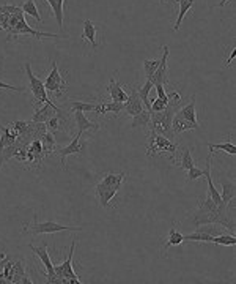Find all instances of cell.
Here are the masks:
<instances>
[{
  "label": "cell",
  "instance_id": "obj_36",
  "mask_svg": "<svg viewBox=\"0 0 236 284\" xmlns=\"http://www.w3.org/2000/svg\"><path fill=\"white\" fill-rule=\"evenodd\" d=\"M227 2H228V0H220V2L217 4V7H219V8H222V7H225V5H227Z\"/></svg>",
  "mask_w": 236,
  "mask_h": 284
},
{
  "label": "cell",
  "instance_id": "obj_28",
  "mask_svg": "<svg viewBox=\"0 0 236 284\" xmlns=\"http://www.w3.org/2000/svg\"><path fill=\"white\" fill-rule=\"evenodd\" d=\"M176 166L183 168L184 171L191 169L192 166H196V163H194V158H192V155H191V148H184L183 155H181V159L176 161Z\"/></svg>",
  "mask_w": 236,
  "mask_h": 284
},
{
  "label": "cell",
  "instance_id": "obj_5",
  "mask_svg": "<svg viewBox=\"0 0 236 284\" xmlns=\"http://www.w3.org/2000/svg\"><path fill=\"white\" fill-rule=\"evenodd\" d=\"M51 63H52V70L44 80V87H46L48 93H51V95H54V97L59 98V97H62V93L68 89V84H66L65 77L59 71L57 62H51Z\"/></svg>",
  "mask_w": 236,
  "mask_h": 284
},
{
  "label": "cell",
  "instance_id": "obj_34",
  "mask_svg": "<svg viewBox=\"0 0 236 284\" xmlns=\"http://www.w3.org/2000/svg\"><path fill=\"white\" fill-rule=\"evenodd\" d=\"M234 57H236V48H233L231 49V52H230V57L227 59V62H225V66H230L231 65V62L234 60Z\"/></svg>",
  "mask_w": 236,
  "mask_h": 284
},
{
  "label": "cell",
  "instance_id": "obj_30",
  "mask_svg": "<svg viewBox=\"0 0 236 284\" xmlns=\"http://www.w3.org/2000/svg\"><path fill=\"white\" fill-rule=\"evenodd\" d=\"M200 177H203V169H200L197 166H192L191 169H187V180H186V183H191L192 180H197Z\"/></svg>",
  "mask_w": 236,
  "mask_h": 284
},
{
  "label": "cell",
  "instance_id": "obj_19",
  "mask_svg": "<svg viewBox=\"0 0 236 284\" xmlns=\"http://www.w3.org/2000/svg\"><path fill=\"white\" fill-rule=\"evenodd\" d=\"M150 115H151V112L147 111V109H144L142 112H138L137 115L132 117V120H131V127H132L134 130H135V128H140V130H144L145 133H148Z\"/></svg>",
  "mask_w": 236,
  "mask_h": 284
},
{
  "label": "cell",
  "instance_id": "obj_9",
  "mask_svg": "<svg viewBox=\"0 0 236 284\" xmlns=\"http://www.w3.org/2000/svg\"><path fill=\"white\" fill-rule=\"evenodd\" d=\"M144 109H145V106L140 101V98H138L137 87H132L131 92L128 93V100L123 103V112L126 115H129V117H134L138 112H142Z\"/></svg>",
  "mask_w": 236,
  "mask_h": 284
},
{
  "label": "cell",
  "instance_id": "obj_1",
  "mask_svg": "<svg viewBox=\"0 0 236 284\" xmlns=\"http://www.w3.org/2000/svg\"><path fill=\"white\" fill-rule=\"evenodd\" d=\"M176 148L178 145L173 144L170 139L161 136V134L150 131L148 133V144H147V155H165L172 163H176Z\"/></svg>",
  "mask_w": 236,
  "mask_h": 284
},
{
  "label": "cell",
  "instance_id": "obj_25",
  "mask_svg": "<svg viewBox=\"0 0 236 284\" xmlns=\"http://www.w3.org/2000/svg\"><path fill=\"white\" fill-rule=\"evenodd\" d=\"M96 109V101L95 103H85V101H71L69 104V111L71 112H76V111H80V112H95Z\"/></svg>",
  "mask_w": 236,
  "mask_h": 284
},
{
  "label": "cell",
  "instance_id": "obj_2",
  "mask_svg": "<svg viewBox=\"0 0 236 284\" xmlns=\"http://www.w3.org/2000/svg\"><path fill=\"white\" fill-rule=\"evenodd\" d=\"M25 73H27V77H29V86H30V90L33 93V109H38L43 104H52L54 101L49 98V95L46 92V87H44V80L38 79L33 71H32V65L30 63H25Z\"/></svg>",
  "mask_w": 236,
  "mask_h": 284
},
{
  "label": "cell",
  "instance_id": "obj_4",
  "mask_svg": "<svg viewBox=\"0 0 236 284\" xmlns=\"http://www.w3.org/2000/svg\"><path fill=\"white\" fill-rule=\"evenodd\" d=\"M71 248H69V253H68V258L62 262V264H57L54 265V270H55V275L59 276L60 282H69V284H80V279L79 276L74 273L73 270V256H74V248H76V240L77 238H71Z\"/></svg>",
  "mask_w": 236,
  "mask_h": 284
},
{
  "label": "cell",
  "instance_id": "obj_38",
  "mask_svg": "<svg viewBox=\"0 0 236 284\" xmlns=\"http://www.w3.org/2000/svg\"><path fill=\"white\" fill-rule=\"evenodd\" d=\"M161 2H167V0H161Z\"/></svg>",
  "mask_w": 236,
  "mask_h": 284
},
{
  "label": "cell",
  "instance_id": "obj_24",
  "mask_svg": "<svg viewBox=\"0 0 236 284\" xmlns=\"http://www.w3.org/2000/svg\"><path fill=\"white\" fill-rule=\"evenodd\" d=\"M46 2L52 8V13H54L55 19H57V22H59V27L63 29V2L65 0H46Z\"/></svg>",
  "mask_w": 236,
  "mask_h": 284
},
{
  "label": "cell",
  "instance_id": "obj_33",
  "mask_svg": "<svg viewBox=\"0 0 236 284\" xmlns=\"http://www.w3.org/2000/svg\"><path fill=\"white\" fill-rule=\"evenodd\" d=\"M155 89L158 92V98L165 101V103H169V98H167V92H165L164 89V84H155Z\"/></svg>",
  "mask_w": 236,
  "mask_h": 284
},
{
  "label": "cell",
  "instance_id": "obj_31",
  "mask_svg": "<svg viewBox=\"0 0 236 284\" xmlns=\"http://www.w3.org/2000/svg\"><path fill=\"white\" fill-rule=\"evenodd\" d=\"M165 107H167V103L156 98V100H153L151 104H150V112H161V111L165 109Z\"/></svg>",
  "mask_w": 236,
  "mask_h": 284
},
{
  "label": "cell",
  "instance_id": "obj_22",
  "mask_svg": "<svg viewBox=\"0 0 236 284\" xmlns=\"http://www.w3.org/2000/svg\"><path fill=\"white\" fill-rule=\"evenodd\" d=\"M39 141H41V144H43V148H44L48 156L57 150V139H55V136L51 131H46L43 136L39 138Z\"/></svg>",
  "mask_w": 236,
  "mask_h": 284
},
{
  "label": "cell",
  "instance_id": "obj_6",
  "mask_svg": "<svg viewBox=\"0 0 236 284\" xmlns=\"http://www.w3.org/2000/svg\"><path fill=\"white\" fill-rule=\"evenodd\" d=\"M80 138H82V133L77 131V134L71 139V142H69L66 147L59 148V150H55V153H57L59 158H60V166H62V169H66V158H68L69 155H84V152H85V144H80Z\"/></svg>",
  "mask_w": 236,
  "mask_h": 284
},
{
  "label": "cell",
  "instance_id": "obj_10",
  "mask_svg": "<svg viewBox=\"0 0 236 284\" xmlns=\"http://www.w3.org/2000/svg\"><path fill=\"white\" fill-rule=\"evenodd\" d=\"M128 177V174L126 172H120V174H112V172H109L106 174L103 180L100 183H96V186H100V188H107V189H118L121 188L123 182L126 180Z\"/></svg>",
  "mask_w": 236,
  "mask_h": 284
},
{
  "label": "cell",
  "instance_id": "obj_16",
  "mask_svg": "<svg viewBox=\"0 0 236 284\" xmlns=\"http://www.w3.org/2000/svg\"><path fill=\"white\" fill-rule=\"evenodd\" d=\"M95 193L96 197L100 200V206L103 209H109L112 206V199L115 197V194L118 193L117 189H107V188H100V186H95Z\"/></svg>",
  "mask_w": 236,
  "mask_h": 284
},
{
  "label": "cell",
  "instance_id": "obj_27",
  "mask_svg": "<svg viewBox=\"0 0 236 284\" xmlns=\"http://www.w3.org/2000/svg\"><path fill=\"white\" fill-rule=\"evenodd\" d=\"M211 243H216V245H224V247H236V237L233 234H220L213 237Z\"/></svg>",
  "mask_w": 236,
  "mask_h": 284
},
{
  "label": "cell",
  "instance_id": "obj_18",
  "mask_svg": "<svg viewBox=\"0 0 236 284\" xmlns=\"http://www.w3.org/2000/svg\"><path fill=\"white\" fill-rule=\"evenodd\" d=\"M176 114L181 115L183 118H186L189 121H192V124H199V121H197V112H196V97H191V103L184 104Z\"/></svg>",
  "mask_w": 236,
  "mask_h": 284
},
{
  "label": "cell",
  "instance_id": "obj_35",
  "mask_svg": "<svg viewBox=\"0 0 236 284\" xmlns=\"http://www.w3.org/2000/svg\"><path fill=\"white\" fill-rule=\"evenodd\" d=\"M8 261V258L7 256L2 253V256H0V273H2V270H4V265H5V262Z\"/></svg>",
  "mask_w": 236,
  "mask_h": 284
},
{
  "label": "cell",
  "instance_id": "obj_20",
  "mask_svg": "<svg viewBox=\"0 0 236 284\" xmlns=\"http://www.w3.org/2000/svg\"><path fill=\"white\" fill-rule=\"evenodd\" d=\"M173 2H178V5H179L178 19H176V22L173 25V30L176 32V30H179V25H181V22H183V19L186 16V13L194 7V0H173Z\"/></svg>",
  "mask_w": 236,
  "mask_h": 284
},
{
  "label": "cell",
  "instance_id": "obj_26",
  "mask_svg": "<svg viewBox=\"0 0 236 284\" xmlns=\"http://www.w3.org/2000/svg\"><path fill=\"white\" fill-rule=\"evenodd\" d=\"M22 11L27 13L29 16H33L38 24L43 22V21H41V16H39V11H38V7L35 4V0H25V2L22 4Z\"/></svg>",
  "mask_w": 236,
  "mask_h": 284
},
{
  "label": "cell",
  "instance_id": "obj_15",
  "mask_svg": "<svg viewBox=\"0 0 236 284\" xmlns=\"http://www.w3.org/2000/svg\"><path fill=\"white\" fill-rule=\"evenodd\" d=\"M200 128V124H192V121L183 118L181 115L175 114L173 118H172V130H173V134H181V133H186V131H191V130H199Z\"/></svg>",
  "mask_w": 236,
  "mask_h": 284
},
{
  "label": "cell",
  "instance_id": "obj_32",
  "mask_svg": "<svg viewBox=\"0 0 236 284\" xmlns=\"http://www.w3.org/2000/svg\"><path fill=\"white\" fill-rule=\"evenodd\" d=\"M0 90H8V92H16V93H24L25 92V87H15V86H10V84H5L0 80Z\"/></svg>",
  "mask_w": 236,
  "mask_h": 284
},
{
  "label": "cell",
  "instance_id": "obj_3",
  "mask_svg": "<svg viewBox=\"0 0 236 284\" xmlns=\"http://www.w3.org/2000/svg\"><path fill=\"white\" fill-rule=\"evenodd\" d=\"M84 227L79 226H62L55 221H44V223H38L36 221V215L33 216V223L30 224H24V232L30 231L33 235H39V234H57L62 231H71V232H79Z\"/></svg>",
  "mask_w": 236,
  "mask_h": 284
},
{
  "label": "cell",
  "instance_id": "obj_14",
  "mask_svg": "<svg viewBox=\"0 0 236 284\" xmlns=\"http://www.w3.org/2000/svg\"><path fill=\"white\" fill-rule=\"evenodd\" d=\"M74 114V118H76V127H77V131L79 133H85V131H100L101 130V125L96 124V121H91L87 118L85 112H80V111H76L73 112Z\"/></svg>",
  "mask_w": 236,
  "mask_h": 284
},
{
  "label": "cell",
  "instance_id": "obj_23",
  "mask_svg": "<svg viewBox=\"0 0 236 284\" xmlns=\"http://www.w3.org/2000/svg\"><path fill=\"white\" fill-rule=\"evenodd\" d=\"M208 148H210V150H222V152H225L231 156L236 155V145L231 142V134L228 136V139L225 142H222V144H211L210 142L208 144Z\"/></svg>",
  "mask_w": 236,
  "mask_h": 284
},
{
  "label": "cell",
  "instance_id": "obj_29",
  "mask_svg": "<svg viewBox=\"0 0 236 284\" xmlns=\"http://www.w3.org/2000/svg\"><path fill=\"white\" fill-rule=\"evenodd\" d=\"M159 62H161V59L145 60V62H144V71H145L147 79H151V77H153V74H155V71L158 70V66H159Z\"/></svg>",
  "mask_w": 236,
  "mask_h": 284
},
{
  "label": "cell",
  "instance_id": "obj_8",
  "mask_svg": "<svg viewBox=\"0 0 236 284\" xmlns=\"http://www.w3.org/2000/svg\"><path fill=\"white\" fill-rule=\"evenodd\" d=\"M162 57L159 62L158 70L153 74V77L150 79L153 86L155 84H167L169 83V66H167V59H169V48L167 46H162Z\"/></svg>",
  "mask_w": 236,
  "mask_h": 284
},
{
  "label": "cell",
  "instance_id": "obj_12",
  "mask_svg": "<svg viewBox=\"0 0 236 284\" xmlns=\"http://www.w3.org/2000/svg\"><path fill=\"white\" fill-rule=\"evenodd\" d=\"M62 109V107H59V106H55V103H52V104H43L41 107H38V109H35V114H33V117H32V121H35V124H46V121L52 117V115H55L59 111Z\"/></svg>",
  "mask_w": 236,
  "mask_h": 284
},
{
  "label": "cell",
  "instance_id": "obj_17",
  "mask_svg": "<svg viewBox=\"0 0 236 284\" xmlns=\"http://www.w3.org/2000/svg\"><path fill=\"white\" fill-rule=\"evenodd\" d=\"M96 35H98V29H96V25H95L90 19H85V21H84V32H82V39H85V42H88L95 51L98 49V42H96Z\"/></svg>",
  "mask_w": 236,
  "mask_h": 284
},
{
  "label": "cell",
  "instance_id": "obj_21",
  "mask_svg": "<svg viewBox=\"0 0 236 284\" xmlns=\"http://www.w3.org/2000/svg\"><path fill=\"white\" fill-rule=\"evenodd\" d=\"M220 188H222V194H220L222 204L227 207L228 202H231L234 199V196H236V186L231 182H222L220 180Z\"/></svg>",
  "mask_w": 236,
  "mask_h": 284
},
{
  "label": "cell",
  "instance_id": "obj_37",
  "mask_svg": "<svg viewBox=\"0 0 236 284\" xmlns=\"http://www.w3.org/2000/svg\"><path fill=\"white\" fill-rule=\"evenodd\" d=\"M4 245V243H2V240H0V247H2Z\"/></svg>",
  "mask_w": 236,
  "mask_h": 284
},
{
  "label": "cell",
  "instance_id": "obj_11",
  "mask_svg": "<svg viewBox=\"0 0 236 284\" xmlns=\"http://www.w3.org/2000/svg\"><path fill=\"white\" fill-rule=\"evenodd\" d=\"M183 232L179 231V227H178V224L173 221L172 223V229H170V232H169V235L165 237V238H162V240H165L164 241V247H162V254L165 256L167 254V250L169 248H173V247H178V245H181V243H184L183 241Z\"/></svg>",
  "mask_w": 236,
  "mask_h": 284
},
{
  "label": "cell",
  "instance_id": "obj_13",
  "mask_svg": "<svg viewBox=\"0 0 236 284\" xmlns=\"http://www.w3.org/2000/svg\"><path fill=\"white\" fill-rule=\"evenodd\" d=\"M107 93H109V100L110 101H118V103H124L128 100V93L123 89V84L115 80V77L110 79V83L107 86Z\"/></svg>",
  "mask_w": 236,
  "mask_h": 284
},
{
  "label": "cell",
  "instance_id": "obj_7",
  "mask_svg": "<svg viewBox=\"0 0 236 284\" xmlns=\"http://www.w3.org/2000/svg\"><path fill=\"white\" fill-rule=\"evenodd\" d=\"M7 282H13V284H32L33 282L32 279H29V275H27V265H25L24 259H19L18 262H13Z\"/></svg>",
  "mask_w": 236,
  "mask_h": 284
}]
</instances>
